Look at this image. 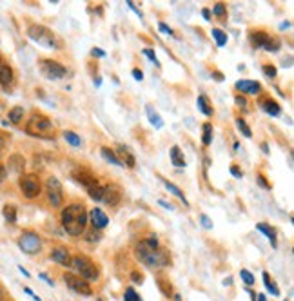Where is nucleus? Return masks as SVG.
I'll return each instance as SVG.
<instances>
[{
	"label": "nucleus",
	"instance_id": "1",
	"mask_svg": "<svg viewBox=\"0 0 294 301\" xmlns=\"http://www.w3.org/2000/svg\"><path fill=\"white\" fill-rule=\"evenodd\" d=\"M135 254L145 267L149 268H162L171 263L167 252L158 245L156 236H151L149 239H142L140 243H137Z\"/></svg>",
	"mask_w": 294,
	"mask_h": 301
},
{
	"label": "nucleus",
	"instance_id": "2",
	"mask_svg": "<svg viewBox=\"0 0 294 301\" xmlns=\"http://www.w3.org/2000/svg\"><path fill=\"white\" fill-rule=\"evenodd\" d=\"M89 222L87 218V210L82 203H71L66 209H62L60 214V223L62 229L71 236H82L86 231V225Z\"/></svg>",
	"mask_w": 294,
	"mask_h": 301
},
{
	"label": "nucleus",
	"instance_id": "3",
	"mask_svg": "<svg viewBox=\"0 0 294 301\" xmlns=\"http://www.w3.org/2000/svg\"><path fill=\"white\" fill-rule=\"evenodd\" d=\"M71 267L75 268L76 272H78V276L82 278V280H86L87 283H89V281H98L100 280L98 267H96V265L93 263V260H89L87 256H84V254L73 256V260H71Z\"/></svg>",
	"mask_w": 294,
	"mask_h": 301
},
{
	"label": "nucleus",
	"instance_id": "4",
	"mask_svg": "<svg viewBox=\"0 0 294 301\" xmlns=\"http://www.w3.org/2000/svg\"><path fill=\"white\" fill-rule=\"evenodd\" d=\"M28 37L33 42H37V44H42L44 47H60V44H58V40L53 35V31L44 28V25H38V24L29 25Z\"/></svg>",
	"mask_w": 294,
	"mask_h": 301
},
{
	"label": "nucleus",
	"instance_id": "5",
	"mask_svg": "<svg viewBox=\"0 0 294 301\" xmlns=\"http://www.w3.org/2000/svg\"><path fill=\"white\" fill-rule=\"evenodd\" d=\"M18 187H20V193L24 194V198L28 200L38 198L42 193V183L37 178V174H22L20 180H18Z\"/></svg>",
	"mask_w": 294,
	"mask_h": 301
},
{
	"label": "nucleus",
	"instance_id": "6",
	"mask_svg": "<svg viewBox=\"0 0 294 301\" xmlns=\"http://www.w3.org/2000/svg\"><path fill=\"white\" fill-rule=\"evenodd\" d=\"M18 247L25 254H38L42 251V239L37 232L33 231H24L18 238Z\"/></svg>",
	"mask_w": 294,
	"mask_h": 301
},
{
	"label": "nucleus",
	"instance_id": "7",
	"mask_svg": "<svg viewBox=\"0 0 294 301\" xmlns=\"http://www.w3.org/2000/svg\"><path fill=\"white\" fill-rule=\"evenodd\" d=\"M38 67H40L42 74H44L47 80H60L67 74L66 67H64L62 64H58L57 60H51V58H44V60H40Z\"/></svg>",
	"mask_w": 294,
	"mask_h": 301
},
{
	"label": "nucleus",
	"instance_id": "8",
	"mask_svg": "<svg viewBox=\"0 0 294 301\" xmlns=\"http://www.w3.org/2000/svg\"><path fill=\"white\" fill-rule=\"evenodd\" d=\"M46 190H47V198H49V203L55 207V209H60L64 205V189L60 180L55 176H49L46 182Z\"/></svg>",
	"mask_w": 294,
	"mask_h": 301
},
{
	"label": "nucleus",
	"instance_id": "9",
	"mask_svg": "<svg viewBox=\"0 0 294 301\" xmlns=\"http://www.w3.org/2000/svg\"><path fill=\"white\" fill-rule=\"evenodd\" d=\"M64 283L67 285V289H71L73 292L80 294V296H91V294H93L91 285L87 283L86 280H82L78 274L66 272V274H64Z\"/></svg>",
	"mask_w": 294,
	"mask_h": 301
},
{
	"label": "nucleus",
	"instance_id": "10",
	"mask_svg": "<svg viewBox=\"0 0 294 301\" xmlns=\"http://www.w3.org/2000/svg\"><path fill=\"white\" fill-rule=\"evenodd\" d=\"M51 129H53V124H51V120L47 118V116L35 115L33 118L29 120L25 131H28V134H31V136H42V132H47V131H51Z\"/></svg>",
	"mask_w": 294,
	"mask_h": 301
},
{
	"label": "nucleus",
	"instance_id": "11",
	"mask_svg": "<svg viewBox=\"0 0 294 301\" xmlns=\"http://www.w3.org/2000/svg\"><path fill=\"white\" fill-rule=\"evenodd\" d=\"M120 200H122V190L116 183H111V185L104 187V198H102V202L108 203V205H111V207H115L120 203Z\"/></svg>",
	"mask_w": 294,
	"mask_h": 301
},
{
	"label": "nucleus",
	"instance_id": "12",
	"mask_svg": "<svg viewBox=\"0 0 294 301\" xmlns=\"http://www.w3.org/2000/svg\"><path fill=\"white\" fill-rule=\"evenodd\" d=\"M87 218L91 220L93 227L96 229V231H100V229H105L109 225V218L108 214H105L104 210L100 209V207H95V209L91 210V212H87Z\"/></svg>",
	"mask_w": 294,
	"mask_h": 301
},
{
	"label": "nucleus",
	"instance_id": "13",
	"mask_svg": "<svg viewBox=\"0 0 294 301\" xmlns=\"http://www.w3.org/2000/svg\"><path fill=\"white\" fill-rule=\"evenodd\" d=\"M51 260L55 261L57 265H62V267H71V260H73V256L69 254L66 247H55L51 251Z\"/></svg>",
	"mask_w": 294,
	"mask_h": 301
},
{
	"label": "nucleus",
	"instance_id": "14",
	"mask_svg": "<svg viewBox=\"0 0 294 301\" xmlns=\"http://www.w3.org/2000/svg\"><path fill=\"white\" fill-rule=\"evenodd\" d=\"M234 87L242 95H258L261 91V84L256 80H238Z\"/></svg>",
	"mask_w": 294,
	"mask_h": 301
},
{
	"label": "nucleus",
	"instance_id": "15",
	"mask_svg": "<svg viewBox=\"0 0 294 301\" xmlns=\"http://www.w3.org/2000/svg\"><path fill=\"white\" fill-rule=\"evenodd\" d=\"M73 178H75V180L80 183V185L86 187V189H89V187H93V185H96V183H98V180H96V178L93 176V174L89 173L87 169H76V171H73Z\"/></svg>",
	"mask_w": 294,
	"mask_h": 301
},
{
	"label": "nucleus",
	"instance_id": "16",
	"mask_svg": "<svg viewBox=\"0 0 294 301\" xmlns=\"http://www.w3.org/2000/svg\"><path fill=\"white\" fill-rule=\"evenodd\" d=\"M116 156H118V160L124 163V167L127 165V167H135L137 165V158H135V154L129 151L125 145H118V149H116Z\"/></svg>",
	"mask_w": 294,
	"mask_h": 301
},
{
	"label": "nucleus",
	"instance_id": "17",
	"mask_svg": "<svg viewBox=\"0 0 294 301\" xmlns=\"http://www.w3.org/2000/svg\"><path fill=\"white\" fill-rule=\"evenodd\" d=\"M15 82V73H13L11 66L8 64H2L0 66V86L2 87H11Z\"/></svg>",
	"mask_w": 294,
	"mask_h": 301
},
{
	"label": "nucleus",
	"instance_id": "18",
	"mask_svg": "<svg viewBox=\"0 0 294 301\" xmlns=\"http://www.w3.org/2000/svg\"><path fill=\"white\" fill-rule=\"evenodd\" d=\"M24 167H25V160L22 154H11V156H9V171H11V173L22 176V174H24Z\"/></svg>",
	"mask_w": 294,
	"mask_h": 301
},
{
	"label": "nucleus",
	"instance_id": "19",
	"mask_svg": "<svg viewBox=\"0 0 294 301\" xmlns=\"http://www.w3.org/2000/svg\"><path fill=\"white\" fill-rule=\"evenodd\" d=\"M269 37L271 35L263 33V31H253V33L249 35V40H251V44H253L254 49H263V46L267 44Z\"/></svg>",
	"mask_w": 294,
	"mask_h": 301
},
{
	"label": "nucleus",
	"instance_id": "20",
	"mask_svg": "<svg viewBox=\"0 0 294 301\" xmlns=\"http://www.w3.org/2000/svg\"><path fill=\"white\" fill-rule=\"evenodd\" d=\"M196 105H198V111H202L205 116H212V115H215V109H212L211 100H209L205 95H200L198 98H196Z\"/></svg>",
	"mask_w": 294,
	"mask_h": 301
},
{
	"label": "nucleus",
	"instance_id": "21",
	"mask_svg": "<svg viewBox=\"0 0 294 301\" xmlns=\"http://www.w3.org/2000/svg\"><path fill=\"white\" fill-rule=\"evenodd\" d=\"M169 156L174 167H185V156H183L182 149H180L178 145H173V147H171Z\"/></svg>",
	"mask_w": 294,
	"mask_h": 301
},
{
	"label": "nucleus",
	"instance_id": "22",
	"mask_svg": "<svg viewBox=\"0 0 294 301\" xmlns=\"http://www.w3.org/2000/svg\"><path fill=\"white\" fill-rule=\"evenodd\" d=\"M261 109L267 113L269 116H280L282 115V107H280V103L274 102V100H263L261 102Z\"/></svg>",
	"mask_w": 294,
	"mask_h": 301
},
{
	"label": "nucleus",
	"instance_id": "23",
	"mask_svg": "<svg viewBox=\"0 0 294 301\" xmlns=\"http://www.w3.org/2000/svg\"><path fill=\"white\" fill-rule=\"evenodd\" d=\"M256 229L260 232H263V234H265V238H269V241L273 243V247H276V245H278V241H276V231H274L271 225H267V223H258Z\"/></svg>",
	"mask_w": 294,
	"mask_h": 301
},
{
	"label": "nucleus",
	"instance_id": "24",
	"mask_svg": "<svg viewBox=\"0 0 294 301\" xmlns=\"http://www.w3.org/2000/svg\"><path fill=\"white\" fill-rule=\"evenodd\" d=\"M100 154H102V158H104L105 161H109V163L118 165V167H124V163H122V161L118 160L116 153H115V151H111L109 147H102V149H100Z\"/></svg>",
	"mask_w": 294,
	"mask_h": 301
},
{
	"label": "nucleus",
	"instance_id": "25",
	"mask_svg": "<svg viewBox=\"0 0 294 301\" xmlns=\"http://www.w3.org/2000/svg\"><path fill=\"white\" fill-rule=\"evenodd\" d=\"M145 111H147V118H149V122L154 125V129H162V127H164V120L160 118V115H158V113L154 111L151 105H147V107H145Z\"/></svg>",
	"mask_w": 294,
	"mask_h": 301
},
{
	"label": "nucleus",
	"instance_id": "26",
	"mask_svg": "<svg viewBox=\"0 0 294 301\" xmlns=\"http://www.w3.org/2000/svg\"><path fill=\"white\" fill-rule=\"evenodd\" d=\"M164 185L167 187V190H169L171 194H174V196H176V198H180V200H182V202H183V205H189V202H187V198H185V196H183V193L178 189V187L174 185L173 182H169V180H164Z\"/></svg>",
	"mask_w": 294,
	"mask_h": 301
},
{
	"label": "nucleus",
	"instance_id": "27",
	"mask_svg": "<svg viewBox=\"0 0 294 301\" xmlns=\"http://www.w3.org/2000/svg\"><path fill=\"white\" fill-rule=\"evenodd\" d=\"M87 194H89V198L95 200V202H102V198H104V187L100 185V183H96V185L87 189Z\"/></svg>",
	"mask_w": 294,
	"mask_h": 301
},
{
	"label": "nucleus",
	"instance_id": "28",
	"mask_svg": "<svg viewBox=\"0 0 294 301\" xmlns=\"http://www.w3.org/2000/svg\"><path fill=\"white\" fill-rule=\"evenodd\" d=\"M64 140H66L71 147H80V145H82V138L73 131H64Z\"/></svg>",
	"mask_w": 294,
	"mask_h": 301
},
{
	"label": "nucleus",
	"instance_id": "29",
	"mask_svg": "<svg viewBox=\"0 0 294 301\" xmlns=\"http://www.w3.org/2000/svg\"><path fill=\"white\" fill-rule=\"evenodd\" d=\"M8 118L11 124H20L22 118H24V107H13L11 111L8 113Z\"/></svg>",
	"mask_w": 294,
	"mask_h": 301
},
{
	"label": "nucleus",
	"instance_id": "30",
	"mask_svg": "<svg viewBox=\"0 0 294 301\" xmlns=\"http://www.w3.org/2000/svg\"><path fill=\"white\" fill-rule=\"evenodd\" d=\"M263 285H265V289L269 290L273 296H280V289H278V285L274 283L273 280H271V276H269V272H263Z\"/></svg>",
	"mask_w": 294,
	"mask_h": 301
},
{
	"label": "nucleus",
	"instance_id": "31",
	"mask_svg": "<svg viewBox=\"0 0 294 301\" xmlns=\"http://www.w3.org/2000/svg\"><path fill=\"white\" fill-rule=\"evenodd\" d=\"M211 35H212V38L216 40V46H218V47H224L225 44H227V33H224L222 29L215 28L211 31Z\"/></svg>",
	"mask_w": 294,
	"mask_h": 301
},
{
	"label": "nucleus",
	"instance_id": "32",
	"mask_svg": "<svg viewBox=\"0 0 294 301\" xmlns=\"http://www.w3.org/2000/svg\"><path fill=\"white\" fill-rule=\"evenodd\" d=\"M2 214H4V220L8 223L17 222V209H15V205H4V209H2Z\"/></svg>",
	"mask_w": 294,
	"mask_h": 301
},
{
	"label": "nucleus",
	"instance_id": "33",
	"mask_svg": "<svg viewBox=\"0 0 294 301\" xmlns=\"http://www.w3.org/2000/svg\"><path fill=\"white\" fill-rule=\"evenodd\" d=\"M202 129H203L202 144L203 145H211L212 144V125L209 124V122H205V124L202 125Z\"/></svg>",
	"mask_w": 294,
	"mask_h": 301
},
{
	"label": "nucleus",
	"instance_id": "34",
	"mask_svg": "<svg viewBox=\"0 0 294 301\" xmlns=\"http://www.w3.org/2000/svg\"><path fill=\"white\" fill-rule=\"evenodd\" d=\"M280 47H282V42L278 40L276 37H269V40H267V44L263 46V49L269 51V53H276V51H280Z\"/></svg>",
	"mask_w": 294,
	"mask_h": 301
},
{
	"label": "nucleus",
	"instance_id": "35",
	"mask_svg": "<svg viewBox=\"0 0 294 301\" xmlns=\"http://www.w3.org/2000/svg\"><path fill=\"white\" fill-rule=\"evenodd\" d=\"M236 125H238V129H240L242 134H244L245 138H253V131H251V127H249L247 122H245L244 118H236Z\"/></svg>",
	"mask_w": 294,
	"mask_h": 301
},
{
	"label": "nucleus",
	"instance_id": "36",
	"mask_svg": "<svg viewBox=\"0 0 294 301\" xmlns=\"http://www.w3.org/2000/svg\"><path fill=\"white\" fill-rule=\"evenodd\" d=\"M211 13H212V15H216L218 18H224V17H227V8H225L224 2H218V4L212 6Z\"/></svg>",
	"mask_w": 294,
	"mask_h": 301
},
{
	"label": "nucleus",
	"instance_id": "37",
	"mask_svg": "<svg viewBox=\"0 0 294 301\" xmlns=\"http://www.w3.org/2000/svg\"><path fill=\"white\" fill-rule=\"evenodd\" d=\"M240 276H242V281H244V283H247L249 287L256 283V280H254L253 272H249L247 268H242V270H240Z\"/></svg>",
	"mask_w": 294,
	"mask_h": 301
},
{
	"label": "nucleus",
	"instance_id": "38",
	"mask_svg": "<svg viewBox=\"0 0 294 301\" xmlns=\"http://www.w3.org/2000/svg\"><path fill=\"white\" fill-rule=\"evenodd\" d=\"M261 71H263V74H265L267 78H276V74H278L276 66H271V64H265V66L261 67Z\"/></svg>",
	"mask_w": 294,
	"mask_h": 301
},
{
	"label": "nucleus",
	"instance_id": "39",
	"mask_svg": "<svg viewBox=\"0 0 294 301\" xmlns=\"http://www.w3.org/2000/svg\"><path fill=\"white\" fill-rule=\"evenodd\" d=\"M124 301H142V299H140V296L135 292L133 287H129V289H125V292H124Z\"/></svg>",
	"mask_w": 294,
	"mask_h": 301
},
{
	"label": "nucleus",
	"instance_id": "40",
	"mask_svg": "<svg viewBox=\"0 0 294 301\" xmlns=\"http://www.w3.org/2000/svg\"><path fill=\"white\" fill-rule=\"evenodd\" d=\"M142 53H144L145 57L149 58V60H151V62L154 64V66H156V67H160V62H158V58H156V53H154L153 49H144V51H142Z\"/></svg>",
	"mask_w": 294,
	"mask_h": 301
},
{
	"label": "nucleus",
	"instance_id": "41",
	"mask_svg": "<svg viewBox=\"0 0 294 301\" xmlns=\"http://www.w3.org/2000/svg\"><path fill=\"white\" fill-rule=\"evenodd\" d=\"M200 223H202V227L207 229V231H211V229H212V222H211V218H209L207 214H200Z\"/></svg>",
	"mask_w": 294,
	"mask_h": 301
},
{
	"label": "nucleus",
	"instance_id": "42",
	"mask_svg": "<svg viewBox=\"0 0 294 301\" xmlns=\"http://www.w3.org/2000/svg\"><path fill=\"white\" fill-rule=\"evenodd\" d=\"M158 29H160V33H164V35H174L173 29H171L166 22H160V24H158Z\"/></svg>",
	"mask_w": 294,
	"mask_h": 301
},
{
	"label": "nucleus",
	"instance_id": "43",
	"mask_svg": "<svg viewBox=\"0 0 294 301\" xmlns=\"http://www.w3.org/2000/svg\"><path fill=\"white\" fill-rule=\"evenodd\" d=\"M234 102H236V105L238 107H247V98H245V96H240V95H236L234 96Z\"/></svg>",
	"mask_w": 294,
	"mask_h": 301
},
{
	"label": "nucleus",
	"instance_id": "44",
	"mask_svg": "<svg viewBox=\"0 0 294 301\" xmlns=\"http://www.w3.org/2000/svg\"><path fill=\"white\" fill-rule=\"evenodd\" d=\"M229 171H231V174L234 178H242V176H244V173H242L240 167H236V165H231V169H229Z\"/></svg>",
	"mask_w": 294,
	"mask_h": 301
},
{
	"label": "nucleus",
	"instance_id": "45",
	"mask_svg": "<svg viewBox=\"0 0 294 301\" xmlns=\"http://www.w3.org/2000/svg\"><path fill=\"white\" fill-rule=\"evenodd\" d=\"M91 54H93V57H98V58H105V51L100 49V47H93Z\"/></svg>",
	"mask_w": 294,
	"mask_h": 301
},
{
	"label": "nucleus",
	"instance_id": "46",
	"mask_svg": "<svg viewBox=\"0 0 294 301\" xmlns=\"http://www.w3.org/2000/svg\"><path fill=\"white\" fill-rule=\"evenodd\" d=\"M256 180H258V185H261V187H263V189H271V185H269V183H267V180H265V178H263V176H261V174H258Z\"/></svg>",
	"mask_w": 294,
	"mask_h": 301
},
{
	"label": "nucleus",
	"instance_id": "47",
	"mask_svg": "<svg viewBox=\"0 0 294 301\" xmlns=\"http://www.w3.org/2000/svg\"><path fill=\"white\" fill-rule=\"evenodd\" d=\"M6 178H8V169H6L4 165H0V183L4 182Z\"/></svg>",
	"mask_w": 294,
	"mask_h": 301
},
{
	"label": "nucleus",
	"instance_id": "48",
	"mask_svg": "<svg viewBox=\"0 0 294 301\" xmlns=\"http://www.w3.org/2000/svg\"><path fill=\"white\" fill-rule=\"evenodd\" d=\"M133 76H135V80H138V82L144 80V73H142L140 69H133Z\"/></svg>",
	"mask_w": 294,
	"mask_h": 301
},
{
	"label": "nucleus",
	"instance_id": "49",
	"mask_svg": "<svg viewBox=\"0 0 294 301\" xmlns=\"http://www.w3.org/2000/svg\"><path fill=\"white\" fill-rule=\"evenodd\" d=\"M127 6H129V8H131V9H133V11H135V13H137L138 17H142V11H140V9H138V8H137V6H135V4H133V0H127Z\"/></svg>",
	"mask_w": 294,
	"mask_h": 301
},
{
	"label": "nucleus",
	"instance_id": "50",
	"mask_svg": "<svg viewBox=\"0 0 294 301\" xmlns=\"http://www.w3.org/2000/svg\"><path fill=\"white\" fill-rule=\"evenodd\" d=\"M202 15H203V18H205V20H211L212 13H211V9H209V8H203L202 9Z\"/></svg>",
	"mask_w": 294,
	"mask_h": 301
},
{
	"label": "nucleus",
	"instance_id": "51",
	"mask_svg": "<svg viewBox=\"0 0 294 301\" xmlns=\"http://www.w3.org/2000/svg\"><path fill=\"white\" fill-rule=\"evenodd\" d=\"M133 281L135 283H142V281H144V276L138 274V272H133Z\"/></svg>",
	"mask_w": 294,
	"mask_h": 301
},
{
	"label": "nucleus",
	"instance_id": "52",
	"mask_svg": "<svg viewBox=\"0 0 294 301\" xmlns=\"http://www.w3.org/2000/svg\"><path fill=\"white\" fill-rule=\"evenodd\" d=\"M212 76H215V80H218V82H222V80H224V76H222V73H220V71H215V73H212Z\"/></svg>",
	"mask_w": 294,
	"mask_h": 301
},
{
	"label": "nucleus",
	"instance_id": "53",
	"mask_svg": "<svg viewBox=\"0 0 294 301\" xmlns=\"http://www.w3.org/2000/svg\"><path fill=\"white\" fill-rule=\"evenodd\" d=\"M160 205L166 207V209H169V210H173V205H171V203H167V202H164V200H160Z\"/></svg>",
	"mask_w": 294,
	"mask_h": 301
},
{
	"label": "nucleus",
	"instance_id": "54",
	"mask_svg": "<svg viewBox=\"0 0 294 301\" xmlns=\"http://www.w3.org/2000/svg\"><path fill=\"white\" fill-rule=\"evenodd\" d=\"M256 301H267V299H265V296H263V294H258V296H256Z\"/></svg>",
	"mask_w": 294,
	"mask_h": 301
},
{
	"label": "nucleus",
	"instance_id": "55",
	"mask_svg": "<svg viewBox=\"0 0 294 301\" xmlns=\"http://www.w3.org/2000/svg\"><path fill=\"white\" fill-rule=\"evenodd\" d=\"M285 28H290V22H283V24L280 25V29H285Z\"/></svg>",
	"mask_w": 294,
	"mask_h": 301
},
{
	"label": "nucleus",
	"instance_id": "56",
	"mask_svg": "<svg viewBox=\"0 0 294 301\" xmlns=\"http://www.w3.org/2000/svg\"><path fill=\"white\" fill-rule=\"evenodd\" d=\"M95 86H96V87L102 86V78H95Z\"/></svg>",
	"mask_w": 294,
	"mask_h": 301
},
{
	"label": "nucleus",
	"instance_id": "57",
	"mask_svg": "<svg viewBox=\"0 0 294 301\" xmlns=\"http://www.w3.org/2000/svg\"><path fill=\"white\" fill-rule=\"evenodd\" d=\"M261 149H263V153H269V147H267V144L261 145Z\"/></svg>",
	"mask_w": 294,
	"mask_h": 301
},
{
	"label": "nucleus",
	"instance_id": "58",
	"mask_svg": "<svg viewBox=\"0 0 294 301\" xmlns=\"http://www.w3.org/2000/svg\"><path fill=\"white\" fill-rule=\"evenodd\" d=\"M2 297H4V289L0 287V299H2Z\"/></svg>",
	"mask_w": 294,
	"mask_h": 301
},
{
	"label": "nucleus",
	"instance_id": "59",
	"mask_svg": "<svg viewBox=\"0 0 294 301\" xmlns=\"http://www.w3.org/2000/svg\"><path fill=\"white\" fill-rule=\"evenodd\" d=\"M0 66H2V54H0Z\"/></svg>",
	"mask_w": 294,
	"mask_h": 301
},
{
	"label": "nucleus",
	"instance_id": "60",
	"mask_svg": "<svg viewBox=\"0 0 294 301\" xmlns=\"http://www.w3.org/2000/svg\"><path fill=\"white\" fill-rule=\"evenodd\" d=\"M287 301H289V299H287Z\"/></svg>",
	"mask_w": 294,
	"mask_h": 301
}]
</instances>
